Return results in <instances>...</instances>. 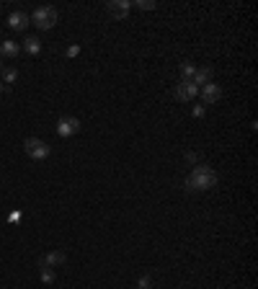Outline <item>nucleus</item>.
Returning <instances> with one entry per match:
<instances>
[{
	"mask_svg": "<svg viewBox=\"0 0 258 289\" xmlns=\"http://www.w3.org/2000/svg\"><path fill=\"white\" fill-rule=\"evenodd\" d=\"M217 181H220V176H217L215 168H209V165H204V163H196L194 171L184 181V189L186 191H207L212 186H217Z\"/></svg>",
	"mask_w": 258,
	"mask_h": 289,
	"instance_id": "nucleus-1",
	"label": "nucleus"
},
{
	"mask_svg": "<svg viewBox=\"0 0 258 289\" xmlns=\"http://www.w3.org/2000/svg\"><path fill=\"white\" fill-rule=\"evenodd\" d=\"M31 18V23H36V28H41V31H49V28L59 21V13L54 5H41L34 10V16H28Z\"/></svg>",
	"mask_w": 258,
	"mask_h": 289,
	"instance_id": "nucleus-2",
	"label": "nucleus"
},
{
	"mask_svg": "<svg viewBox=\"0 0 258 289\" xmlns=\"http://www.w3.org/2000/svg\"><path fill=\"white\" fill-rule=\"evenodd\" d=\"M23 150H26V155L31 160H47L49 153H52V147L44 140H36V137H28V140L23 142Z\"/></svg>",
	"mask_w": 258,
	"mask_h": 289,
	"instance_id": "nucleus-3",
	"label": "nucleus"
},
{
	"mask_svg": "<svg viewBox=\"0 0 258 289\" xmlns=\"http://www.w3.org/2000/svg\"><path fill=\"white\" fill-rule=\"evenodd\" d=\"M80 132V121H78V116H59L57 119V134L59 137H72V134H78Z\"/></svg>",
	"mask_w": 258,
	"mask_h": 289,
	"instance_id": "nucleus-4",
	"label": "nucleus"
},
{
	"mask_svg": "<svg viewBox=\"0 0 258 289\" xmlns=\"http://www.w3.org/2000/svg\"><path fill=\"white\" fill-rule=\"evenodd\" d=\"M129 8H132L129 0H111V3L106 5L109 16H111V18H116V21H124V18L129 16Z\"/></svg>",
	"mask_w": 258,
	"mask_h": 289,
	"instance_id": "nucleus-5",
	"label": "nucleus"
},
{
	"mask_svg": "<svg viewBox=\"0 0 258 289\" xmlns=\"http://www.w3.org/2000/svg\"><path fill=\"white\" fill-rule=\"evenodd\" d=\"M67 261V256L62 251H49V253H44L39 258V269H57V266H62Z\"/></svg>",
	"mask_w": 258,
	"mask_h": 289,
	"instance_id": "nucleus-6",
	"label": "nucleus"
},
{
	"mask_svg": "<svg viewBox=\"0 0 258 289\" xmlns=\"http://www.w3.org/2000/svg\"><path fill=\"white\" fill-rule=\"evenodd\" d=\"M220 98H222V88H220L217 83L202 85V101H204V103H217Z\"/></svg>",
	"mask_w": 258,
	"mask_h": 289,
	"instance_id": "nucleus-7",
	"label": "nucleus"
},
{
	"mask_svg": "<svg viewBox=\"0 0 258 289\" xmlns=\"http://www.w3.org/2000/svg\"><path fill=\"white\" fill-rule=\"evenodd\" d=\"M196 93H199V88H196L194 83H184V80H181L176 85V98L178 101H191V98H196Z\"/></svg>",
	"mask_w": 258,
	"mask_h": 289,
	"instance_id": "nucleus-8",
	"label": "nucleus"
},
{
	"mask_svg": "<svg viewBox=\"0 0 258 289\" xmlns=\"http://www.w3.org/2000/svg\"><path fill=\"white\" fill-rule=\"evenodd\" d=\"M28 23H31V18H28L23 10H13L10 16H8V26L16 28V31H23V28H28Z\"/></svg>",
	"mask_w": 258,
	"mask_h": 289,
	"instance_id": "nucleus-9",
	"label": "nucleus"
},
{
	"mask_svg": "<svg viewBox=\"0 0 258 289\" xmlns=\"http://www.w3.org/2000/svg\"><path fill=\"white\" fill-rule=\"evenodd\" d=\"M212 78H215V70L212 67H196V72H194V85L196 88H202V85H207V83H212Z\"/></svg>",
	"mask_w": 258,
	"mask_h": 289,
	"instance_id": "nucleus-10",
	"label": "nucleus"
},
{
	"mask_svg": "<svg viewBox=\"0 0 258 289\" xmlns=\"http://www.w3.org/2000/svg\"><path fill=\"white\" fill-rule=\"evenodd\" d=\"M21 52V47L16 41H10V39H3L0 41V57H5V59H16Z\"/></svg>",
	"mask_w": 258,
	"mask_h": 289,
	"instance_id": "nucleus-11",
	"label": "nucleus"
},
{
	"mask_svg": "<svg viewBox=\"0 0 258 289\" xmlns=\"http://www.w3.org/2000/svg\"><path fill=\"white\" fill-rule=\"evenodd\" d=\"M23 52H26V54H31V57H36V54L41 52V41H39L36 36L23 39Z\"/></svg>",
	"mask_w": 258,
	"mask_h": 289,
	"instance_id": "nucleus-12",
	"label": "nucleus"
},
{
	"mask_svg": "<svg viewBox=\"0 0 258 289\" xmlns=\"http://www.w3.org/2000/svg\"><path fill=\"white\" fill-rule=\"evenodd\" d=\"M178 72H181V80H184V83H191V80H194V72H196V67H194L191 62H181Z\"/></svg>",
	"mask_w": 258,
	"mask_h": 289,
	"instance_id": "nucleus-13",
	"label": "nucleus"
},
{
	"mask_svg": "<svg viewBox=\"0 0 258 289\" xmlns=\"http://www.w3.org/2000/svg\"><path fill=\"white\" fill-rule=\"evenodd\" d=\"M18 80V70L16 67H3V83H16Z\"/></svg>",
	"mask_w": 258,
	"mask_h": 289,
	"instance_id": "nucleus-14",
	"label": "nucleus"
},
{
	"mask_svg": "<svg viewBox=\"0 0 258 289\" xmlns=\"http://www.w3.org/2000/svg\"><path fill=\"white\" fill-rule=\"evenodd\" d=\"M39 277L44 284H54V269H39Z\"/></svg>",
	"mask_w": 258,
	"mask_h": 289,
	"instance_id": "nucleus-15",
	"label": "nucleus"
},
{
	"mask_svg": "<svg viewBox=\"0 0 258 289\" xmlns=\"http://www.w3.org/2000/svg\"><path fill=\"white\" fill-rule=\"evenodd\" d=\"M137 289H153V279H150L147 274H145V277H140L137 279Z\"/></svg>",
	"mask_w": 258,
	"mask_h": 289,
	"instance_id": "nucleus-16",
	"label": "nucleus"
},
{
	"mask_svg": "<svg viewBox=\"0 0 258 289\" xmlns=\"http://www.w3.org/2000/svg\"><path fill=\"white\" fill-rule=\"evenodd\" d=\"M137 8H142V10H155L158 3H153V0H137Z\"/></svg>",
	"mask_w": 258,
	"mask_h": 289,
	"instance_id": "nucleus-17",
	"label": "nucleus"
},
{
	"mask_svg": "<svg viewBox=\"0 0 258 289\" xmlns=\"http://www.w3.org/2000/svg\"><path fill=\"white\" fill-rule=\"evenodd\" d=\"M191 114H194L196 119H202V116L207 114V109H204V103H196V106H194V109H191Z\"/></svg>",
	"mask_w": 258,
	"mask_h": 289,
	"instance_id": "nucleus-18",
	"label": "nucleus"
},
{
	"mask_svg": "<svg viewBox=\"0 0 258 289\" xmlns=\"http://www.w3.org/2000/svg\"><path fill=\"white\" fill-rule=\"evenodd\" d=\"M80 54V47H78V44H70V47H67V57H78Z\"/></svg>",
	"mask_w": 258,
	"mask_h": 289,
	"instance_id": "nucleus-19",
	"label": "nucleus"
},
{
	"mask_svg": "<svg viewBox=\"0 0 258 289\" xmlns=\"http://www.w3.org/2000/svg\"><path fill=\"white\" fill-rule=\"evenodd\" d=\"M184 158H186V163H199V158H196V153H186Z\"/></svg>",
	"mask_w": 258,
	"mask_h": 289,
	"instance_id": "nucleus-20",
	"label": "nucleus"
},
{
	"mask_svg": "<svg viewBox=\"0 0 258 289\" xmlns=\"http://www.w3.org/2000/svg\"><path fill=\"white\" fill-rule=\"evenodd\" d=\"M8 220H10V222H21V212H13V215H10Z\"/></svg>",
	"mask_w": 258,
	"mask_h": 289,
	"instance_id": "nucleus-21",
	"label": "nucleus"
},
{
	"mask_svg": "<svg viewBox=\"0 0 258 289\" xmlns=\"http://www.w3.org/2000/svg\"><path fill=\"white\" fill-rule=\"evenodd\" d=\"M0 93H3V80H0Z\"/></svg>",
	"mask_w": 258,
	"mask_h": 289,
	"instance_id": "nucleus-22",
	"label": "nucleus"
},
{
	"mask_svg": "<svg viewBox=\"0 0 258 289\" xmlns=\"http://www.w3.org/2000/svg\"><path fill=\"white\" fill-rule=\"evenodd\" d=\"M0 72H3V62H0Z\"/></svg>",
	"mask_w": 258,
	"mask_h": 289,
	"instance_id": "nucleus-23",
	"label": "nucleus"
}]
</instances>
